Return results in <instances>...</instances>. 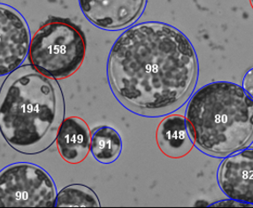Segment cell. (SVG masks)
Listing matches in <instances>:
<instances>
[{"mask_svg": "<svg viewBox=\"0 0 253 208\" xmlns=\"http://www.w3.org/2000/svg\"><path fill=\"white\" fill-rule=\"evenodd\" d=\"M106 73L123 107L158 118L175 113L190 100L199 80V59L181 30L146 21L131 26L114 42Z\"/></svg>", "mask_w": 253, "mask_h": 208, "instance_id": "obj_1", "label": "cell"}, {"mask_svg": "<svg viewBox=\"0 0 253 208\" xmlns=\"http://www.w3.org/2000/svg\"><path fill=\"white\" fill-rule=\"evenodd\" d=\"M66 115L58 80L21 65L0 86V133L19 153L37 155L56 142Z\"/></svg>", "mask_w": 253, "mask_h": 208, "instance_id": "obj_2", "label": "cell"}, {"mask_svg": "<svg viewBox=\"0 0 253 208\" xmlns=\"http://www.w3.org/2000/svg\"><path fill=\"white\" fill-rule=\"evenodd\" d=\"M184 116L195 147L210 157L224 159L253 144V100L235 83L204 85Z\"/></svg>", "mask_w": 253, "mask_h": 208, "instance_id": "obj_3", "label": "cell"}, {"mask_svg": "<svg viewBox=\"0 0 253 208\" xmlns=\"http://www.w3.org/2000/svg\"><path fill=\"white\" fill-rule=\"evenodd\" d=\"M86 50V39L78 26L68 19L51 18L31 38L28 56L38 71L64 80L79 70Z\"/></svg>", "mask_w": 253, "mask_h": 208, "instance_id": "obj_4", "label": "cell"}, {"mask_svg": "<svg viewBox=\"0 0 253 208\" xmlns=\"http://www.w3.org/2000/svg\"><path fill=\"white\" fill-rule=\"evenodd\" d=\"M57 187L51 174L30 162L0 170V208H55Z\"/></svg>", "mask_w": 253, "mask_h": 208, "instance_id": "obj_5", "label": "cell"}, {"mask_svg": "<svg viewBox=\"0 0 253 208\" xmlns=\"http://www.w3.org/2000/svg\"><path fill=\"white\" fill-rule=\"evenodd\" d=\"M30 27L17 9L0 3V77L20 68L30 51Z\"/></svg>", "mask_w": 253, "mask_h": 208, "instance_id": "obj_6", "label": "cell"}, {"mask_svg": "<svg viewBox=\"0 0 253 208\" xmlns=\"http://www.w3.org/2000/svg\"><path fill=\"white\" fill-rule=\"evenodd\" d=\"M217 182L228 199L253 206V148L224 158L217 171Z\"/></svg>", "mask_w": 253, "mask_h": 208, "instance_id": "obj_7", "label": "cell"}, {"mask_svg": "<svg viewBox=\"0 0 253 208\" xmlns=\"http://www.w3.org/2000/svg\"><path fill=\"white\" fill-rule=\"evenodd\" d=\"M86 19L101 30H122L138 21L146 0H78Z\"/></svg>", "mask_w": 253, "mask_h": 208, "instance_id": "obj_8", "label": "cell"}, {"mask_svg": "<svg viewBox=\"0 0 253 208\" xmlns=\"http://www.w3.org/2000/svg\"><path fill=\"white\" fill-rule=\"evenodd\" d=\"M91 132L89 125L78 116L65 118L56 138L60 157L69 164H80L90 153Z\"/></svg>", "mask_w": 253, "mask_h": 208, "instance_id": "obj_9", "label": "cell"}, {"mask_svg": "<svg viewBox=\"0 0 253 208\" xmlns=\"http://www.w3.org/2000/svg\"><path fill=\"white\" fill-rule=\"evenodd\" d=\"M156 143L168 158L179 160L187 156L195 145L185 116L174 113L164 116L157 127Z\"/></svg>", "mask_w": 253, "mask_h": 208, "instance_id": "obj_10", "label": "cell"}, {"mask_svg": "<svg viewBox=\"0 0 253 208\" xmlns=\"http://www.w3.org/2000/svg\"><path fill=\"white\" fill-rule=\"evenodd\" d=\"M123 139L117 130L109 126H101L91 134L90 152L93 157L102 164H112L123 152Z\"/></svg>", "mask_w": 253, "mask_h": 208, "instance_id": "obj_11", "label": "cell"}, {"mask_svg": "<svg viewBox=\"0 0 253 208\" xmlns=\"http://www.w3.org/2000/svg\"><path fill=\"white\" fill-rule=\"evenodd\" d=\"M98 197L84 184H71L57 194L55 208H100Z\"/></svg>", "mask_w": 253, "mask_h": 208, "instance_id": "obj_12", "label": "cell"}, {"mask_svg": "<svg viewBox=\"0 0 253 208\" xmlns=\"http://www.w3.org/2000/svg\"><path fill=\"white\" fill-rule=\"evenodd\" d=\"M242 87L246 94L253 100V68H250L245 73L242 81Z\"/></svg>", "mask_w": 253, "mask_h": 208, "instance_id": "obj_13", "label": "cell"}, {"mask_svg": "<svg viewBox=\"0 0 253 208\" xmlns=\"http://www.w3.org/2000/svg\"><path fill=\"white\" fill-rule=\"evenodd\" d=\"M250 4H251V6H252L253 10V0H250Z\"/></svg>", "mask_w": 253, "mask_h": 208, "instance_id": "obj_14", "label": "cell"}]
</instances>
